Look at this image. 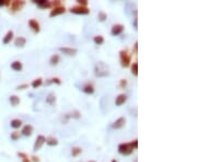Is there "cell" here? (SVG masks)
Returning a JSON list of instances; mask_svg holds the SVG:
<instances>
[{
	"instance_id": "6da1fadb",
	"label": "cell",
	"mask_w": 197,
	"mask_h": 162,
	"mask_svg": "<svg viewBox=\"0 0 197 162\" xmlns=\"http://www.w3.org/2000/svg\"><path fill=\"white\" fill-rule=\"evenodd\" d=\"M94 72L97 77H108L110 75V72H108V67L104 63H102V61H100V63H97L95 65Z\"/></svg>"
},
{
	"instance_id": "7a4b0ae2",
	"label": "cell",
	"mask_w": 197,
	"mask_h": 162,
	"mask_svg": "<svg viewBox=\"0 0 197 162\" xmlns=\"http://www.w3.org/2000/svg\"><path fill=\"white\" fill-rule=\"evenodd\" d=\"M119 59H121V65L124 68L129 67L131 64V56L130 54H128V50H123L119 52Z\"/></svg>"
},
{
	"instance_id": "3957f363",
	"label": "cell",
	"mask_w": 197,
	"mask_h": 162,
	"mask_svg": "<svg viewBox=\"0 0 197 162\" xmlns=\"http://www.w3.org/2000/svg\"><path fill=\"white\" fill-rule=\"evenodd\" d=\"M134 149H133V147L130 146V142L129 144H121L118 146V152L123 156H129V154L133 153Z\"/></svg>"
},
{
	"instance_id": "277c9868",
	"label": "cell",
	"mask_w": 197,
	"mask_h": 162,
	"mask_svg": "<svg viewBox=\"0 0 197 162\" xmlns=\"http://www.w3.org/2000/svg\"><path fill=\"white\" fill-rule=\"evenodd\" d=\"M70 12L71 13H75V14H89L90 10L88 7H81V6H75V7H71L70 8Z\"/></svg>"
},
{
	"instance_id": "5b68a950",
	"label": "cell",
	"mask_w": 197,
	"mask_h": 162,
	"mask_svg": "<svg viewBox=\"0 0 197 162\" xmlns=\"http://www.w3.org/2000/svg\"><path fill=\"white\" fill-rule=\"evenodd\" d=\"M25 5V1L23 0H13L10 1V10L12 12H16V11H20Z\"/></svg>"
},
{
	"instance_id": "8992f818",
	"label": "cell",
	"mask_w": 197,
	"mask_h": 162,
	"mask_svg": "<svg viewBox=\"0 0 197 162\" xmlns=\"http://www.w3.org/2000/svg\"><path fill=\"white\" fill-rule=\"evenodd\" d=\"M45 137L43 135H39L37 136L36 140H35V144H34V147H33V151H38L41 148L43 147V145L45 144Z\"/></svg>"
},
{
	"instance_id": "52a82bcc",
	"label": "cell",
	"mask_w": 197,
	"mask_h": 162,
	"mask_svg": "<svg viewBox=\"0 0 197 162\" xmlns=\"http://www.w3.org/2000/svg\"><path fill=\"white\" fill-rule=\"evenodd\" d=\"M124 25L123 24H115V25L112 26V30H111V34L113 36H117V35H121L124 32Z\"/></svg>"
},
{
	"instance_id": "ba28073f",
	"label": "cell",
	"mask_w": 197,
	"mask_h": 162,
	"mask_svg": "<svg viewBox=\"0 0 197 162\" xmlns=\"http://www.w3.org/2000/svg\"><path fill=\"white\" fill-rule=\"evenodd\" d=\"M59 50L67 56H75L78 53V50L72 48V47H59Z\"/></svg>"
},
{
	"instance_id": "9c48e42d",
	"label": "cell",
	"mask_w": 197,
	"mask_h": 162,
	"mask_svg": "<svg viewBox=\"0 0 197 162\" xmlns=\"http://www.w3.org/2000/svg\"><path fill=\"white\" fill-rule=\"evenodd\" d=\"M66 12V8L64 6H59V7H56V8H53V10H50L49 12V17H56V16H60L63 13Z\"/></svg>"
},
{
	"instance_id": "30bf717a",
	"label": "cell",
	"mask_w": 197,
	"mask_h": 162,
	"mask_svg": "<svg viewBox=\"0 0 197 162\" xmlns=\"http://www.w3.org/2000/svg\"><path fill=\"white\" fill-rule=\"evenodd\" d=\"M33 2L35 5H37V7L42 9H47V8H50L52 7V3L50 1H47V0H34Z\"/></svg>"
},
{
	"instance_id": "8fae6325",
	"label": "cell",
	"mask_w": 197,
	"mask_h": 162,
	"mask_svg": "<svg viewBox=\"0 0 197 162\" xmlns=\"http://www.w3.org/2000/svg\"><path fill=\"white\" fill-rule=\"evenodd\" d=\"M125 124H126V120L124 117H119L114 122L112 127H113L114 129H121V128H123L124 126H125Z\"/></svg>"
},
{
	"instance_id": "7c38bea8",
	"label": "cell",
	"mask_w": 197,
	"mask_h": 162,
	"mask_svg": "<svg viewBox=\"0 0 197 162\" xmlns=\"http://www.w3.org/2000/svg\"><path fill=\"white\" fill-rule=\"evenodd\" d=\"M29 26L31 28L33 31H34V33H39V31H41V26H39V23L36 21V20H34V19H31V20H29Z\"/></svg>"
},
{
	"instance_id": "4fadbf2b",
	"label": "cell",
	"mask_w": 197,
	"mask_h": 162,
	"mask_svg": "<svg viewBox=\"0 0 197 162\" xmlns=\"http://www.w3.org/2000/svg\"><path fill=\"white\" fill-rule=\"evenodd\" d=\"M127 101V95L125 93H122V94H118L117 97H116V100H115V104L116 106H121L123 105L124 103Z\"/></svg>"
},
{
	"instance_id": "5bb4252c",
	"label": "cell",
	"mask_w": 197,
	"mask_h": 162,
	"mask_svg": "<svg viewBox=\"0 0 197 162\" xmlns=\"http://www.w3.org/2000/svg\"><path fill=\"white\" fill-rule=\"evenodd\" d=\"M21 134L23 135V136H26V137L31 136L32 134H33V126L29 125V124H27V125H25L23 128H22Z\"/></svg>"
},
{
	"instance_id": "9a60e30c",
	"label": "cell",
	"mask_w": 197,
	"mask_h": 162,
	"mask_svg": "<svg viewBox=\"0 0 197 162\" xmlns=\"http://www.w3.org/2000/svg\"><path fill=\"white\" fill-rule=\"evenodd\" d=\"M14 45H16V47H24L26 45V39L23 36L16 37V41H14Z\"/></svg>"
},
{
	"instance_id": "2e32d148",
	"label": "cell",
	"mask_w": 197,
	"mask_h": 162,
	"mask_svg": "<svg viewBox=\"0 0 197 162\" xmlns=\"http://www.w3.org/2000/svg\"><path fill=\"white\" fill-rule=\"evenodd\" d=\"M82 91L87 94H93L94 93V87L92 86L91 83H87L82 87Z\"/></svg>"
},
{
	"instance_id": "e0dca14e",
	"label": "cell",
	"mask_w": 197,
	"mask_h": 162,
	"mask_svg": "<svg viewBox=\"0 0 197 162\" xmlns=\"http://www.w3.org/2000/svg\"><path fill=\"white\" fill-rule=\"evenodd\" d=\"M46 103L47 104H49V105H55L56 104V95L54 93H49L46 97Z\"/></svg>"
},
{
	"instance_id": "ac0fdd59",
	"label": "cell",
	"mask_w": 197,
	"mask_h": 162,
	"mask_svg": "<svg viewBox=\"0 0 197 162\" xmlns=\"http://www.w3.org/2000/svg\"><path fill=\"white\" fill-rule=\"evenodd\" d=\"M45 142L48 145V146L50 147H54V146H57L58 145V140L57 138H55V137H47V138L45 139Z\"/></svg>"
},
{
	"instance_id": "d6986e66",
	"label": "cell",
	"mask_w": 197,
	"mask_h": 162,
	"mask_svg": "<svg viewBox=\"0 0 197 162\" xmlns=\"http://www.w3.org/2000/svg\"><path fill=\"white\" fill-rule=\"evenodd\" d=\"M11 68L13 69L14 71H21L22 68H23V65H22L21 61H13L12 64H11Z\"/></svg>"
},
{
	"instance_id": "ffe728a7",
	"label": "cell",
	"mask_w": 197,
	"mask_h": 162,
	"mask_svg": "<svg viewBox=\"0 0 197 162\" xmlns=\"http://www.w3.org/2000/svg\"><path fill=\"white\" fill-rule=\"evenodd\" d=\"M12 39H13V31H8L7 32V34L5 35V37H3L2 43L3 44H9Z\"/></svg>"
},
{
	"instance_id": "44dd1931",
	"label": "cell",
	"mask_w": 197,
	"mask_h": 162,
	"mask_svg": "<svg viewBox=\"0 0 197 162\" xmlns=\"http://www.w3.org/2000/svg\"><path fill=\"white\" fill-rule=\"evenodd\" d=\"M9 101H10L11 105L12 106H18L19 104H20V98L18 97V95H11L10 98H9Z\"/></svg>"
},
{
	"instance_id": "7402d4cb",
	"label": "cell",
	"mask_w": 197,
	"mask_h": 162,
	"mask_svg": "<svg viewBox=\"0 0 197 162\" xmlns=\"http://www.w3.org/2000/svg\"><path fill=\"white\" fill-rule=\"evenodd\" d=\"M60 61V57H59V55H57V54H54V55L50 57L49 59V63L52 66H56L58 65V63Z\"/></svg>"
},
{
	"instance_id": "603a6c76",
	"label": "cell",
	"mask_w": 197,
	"mask_h": 162,
	"mask_svg": "<svg viewBox=\"0 0 197 162\" xmlns=\"http://www.w3.org/2000/svg\"><path fill=\"white\" fill-rule=\"evenodd\" d=\"M11 127L12 128H20L22 126V120H18V118H16V120H12L10 123Z\"/></svg>"
},
{
	"instance_id": "cb8c5ba5",
	"label": "cell",
	"mask_w": 197,
	"mask_h": 162,
	"mask_svg": "<svg viewBox=\"0 0 197 162\" xmlns=\"http://www.w3.org/2000/svg\"><path fill=\"white\" fill-rule=\"evenodd\" d=\"M82 153V149L80 147H74L72 149H71V156L72 157H78L79 154Z\"/></svg>"
},
{
	"instance_id": "d4e9b609",
	"label": "cell",
	"mask_w": 197,
	"mask_h": 162,
	"mask_svg": "<svg viewBox=\"0 0 197 162\" xmlns=\"http://www.w3.org/2000/svg\"><path fill=\"white\" fill-rule=\"evenodd\" d=\"M42 84H43V79L42 78H36L35 80H33V82H32V87H33L34 89L39 88Z\"/></svg>"
},
{
	"instance_id": "484cf974",
	"label": "cell",
	"mask_w": 197,
	"mask_h": 162,
	"mask_svg": "<svg viewBox=\"0 0 197 162\" xmlns=\"http://www.w3.org/2000/svg\"><path fill=\"white\" fill-rule=\"evenodd\" d=\"M93 42H94L95 45H102L103 43H104V37H103L102 35H97V36H94V39H93Z\"/></svg>"
},
{
	"instance_id": "4316f807",
	"label": "cell",
	"mask_w": 197,
	"mask_h": 162,
	"mask_svg": "<svg viewBox=\"0 0 197 162\" xmlns=\"http://www.w3.org/2000/svg\"><path fill=\"white\" fill-rule=\"evenodd\" d=\"M131 73L135 77L138 76V63L137 61H134V63L131 64Z\"/></svg>"
},
{
	"instance_id": "83f0119b",
	"label": "cell",
	"mask_w": 197,
	"mask_h": 162,
	"mask_svg": "<svg viewBox=\"0 0 197 162\" xmlns=\"http://www.w3.org/2000/svg\"><path fill=\"white\" fill-rule=\"evenodd\" d=\"M97 19H99V21L100 22H104L106 19H108V14L104 12V11H100V12L97 13Z\"/></svg>"
},
{
	"instance_id": "f1b7e54d",
	"label": "cell",
	"mask_w": 197,
	"mask_h": 162,
	"mask_svg": "<svg viewBox=\"0 0 197 162\" xmlns=\"http://www.w3.org/2000/svg\"><path fill=\"white\" fill-rule=\"evenodd\" d=\"M69 117H72V118H80L81 117V113L79 112V111H72L68 114Z\"/></svg>"
},
{
	"instance_id": "f546056e",
	"label": "cell",
	"mask_w": 197,
	"mask_h": 162,
	"mask_svg": "<svg viewBox=\"0 0 197 162\" xmlns=\"http://www.w3.org/2000/svg\"><path fill=\"white\" fill-rule=\"evenodd\" d=\"M50 83H57V84H61V80L57 77H54V78L49 79V81L47 82V84H50Z\"/></svg>"
},
{
	"instance_id": "4dcf8cb0",
	"label": "cell",
	"mask_w": 197,
	"mask_h": 162,
	"mask_svg": "<svg viewBox=\"0 0 197 162\" xmlns=\"http://www.w3.org/2000/svg\"><path fill=\"white\" fill-rule=\"evenodd\" d=\"M20 136H21V134L19 133V131H13V133H11V139L12 140H18V139H20Z\"/></svg>"
},
{
	"instance_id": "1f68e13d",
	"label": "cell",
	"mask_w": 197,
	"mask_h": 162,
	"mask_svg": "<svg viewBox=\"0 0 197 162\" xmlns=\"http://www.w3.org/2000/svg\"><path fill=\"white\" fill-rule=\"evenodd\" d=\"M127 87V80L126 79H121V81H119V88L121 89H125Z\"/></svg>"
},
{
	"instance_id": "d6a6232c",
	"label": "cell",
	"mask_w": 197,
	"mask_h": 162,
	"mask_svg": "<svg viewBox=\"0 0 197 162\" xmlns=\"http://www.w3.org/2000/svg\"><path fill=\"white\" fill-rule=\"evenodd\" d=\"M29 88V84L27 83H22V84H19L18 87H16V90H25Z\"/></svg>"
},
{
	"instance_id": "836d02e7",
	"label": "cell",
	"mask_w": 197,
	"mask_h": 162,
	"mask_svg": "<svg viewBox=\"0 0 197 162\" xmlns=\"http://www.w3.org/2000/svg\"><path fill=\"white\" fill-rule=\"evenodd\" d=\"M50 3H52V7H54V8H56V7H59V6H61V1H60V0H56V1H50Z\"/></svg>"
},
{
	"instance_id": "e575fe53",
	"label": "cell",
	"mask_w": 197,
	"mask_h": 162,
	"mask_svg": "<svg viewBox=\"0 0 197 162\" xmlns=\"http://www.w3.org/2000/svg\"><path fill=\"white\" fill-rule=\"evenodd\" d=\"M130 146L133 147V149L134 150H136L137 148H138V140H137V139H135V140H133L130 142Z\"/></svg>"
},
{
	"instance_id": "d590c367",
	"label": "cell",
	"mask_w": 197,
	"mask_h": 162,
	"mask_svg": "<svg viewBox=\"0 0 197 162\" xmlns=\"http://www.w3.org/2000/svg\"><path fill=\"white\" fill-rule=\"evenodd\" d=\"M77 2L79 3V6H81V7H87L88 6L87 0H77Z\"/></svg>"
},
{
	"instance_id": "8d00e7d4",
	"label": "cell",
	"mask_w": 197,
	"mask_h": 162,
	"mask_svg": "<svg viewBox=\"0 0 197 162\" xmlns=\"http://www.w3.org/2000/svg\"><path fill=\"white\" fill-rule=\"evenodd\" d=\"M3 6H10V1L9 0H0V7H3Z\"/></svg>"
},
{
	"instance_id": "74e56055",
	"label": "cell",
	"mask_w": 197,
	"mask_h": 162,
	"mask_svg": "<svg viewBox=\"0 0 197 162\" xmlns=\"http://www.w3.org/2000/svg\"><path fill=\"white\" fill-rule=\"evenodd\" d=\"M133 53H134L135 55H137V53H138V42H135L134 48H133Z\"/></svg>"
},
{
	"instance_id": "f35d334b",
	"label": "cell",
	"mask_w": 197,
	"mask_h": 162,
	"mask_svg": "<svg viewBox=\"0 0 197 162\" xmlns=\"http://www.w3.org/2000/svg\"><path fill=\"white\" fill-rule=\"evenodd\" d=\"M16 154H18V157L21 158V159H25V158H27V156H26L24 152H18Z\"/></svg>"
},
{
	"instance_id": "ab89813d",
	"label": "cell",
	"mask_w": 197,
	"mask_h": 162,
	"mask_svg": "<svg viewBox=\"0 0 197 162\" xmlns=\"http://www.w3.org/2000/svg\"><path fill=\"white\" fill-rule=\"evenodd\" d=\"M31 159L33 160V161H34V162H39V158H38V157H36V156H32Z\"/></svg>"
},
{
	"instance_id": "60d3db41",
	"label": "cell",
	"mask_w": 197,
	"mask_h": 162,
	"mask_svg": "<svg viewBox=\"0 0 197 162\" xmlns=\"http://www.w3.org/2000/svg\"><path fill=\"white\" fill-rule=\"evenodd\" d=\"M137 21H138V20H137V18H136V19H135V21H134V28L136 30L138 29V28H137Z\"/></svg>"
},
{
	"instance_id": "b9f144b4",
	"label": "cell",
	"mask_w": 197,
	"mask_h": 162,
	"mask_svg": "<svg viewBox=\"0 0 197 162\" xmlns=\"http://www.w3.org/2000/svg\"><path fill=\"white\" fill-rule=\"evenodd\" d=\"M22 162H31V160L29 159V157L25 158V159H22Z\"/></svg>"
},
{
	"instance_id": "7bdbcfd3",
	"label": "cell",
	"mask_w": 197,
	"mask_h": 162,
	"mask_svg": "<svg viewBox=\"0 0 197 162\" xmlns=\"http://www.w3.org/2000/svg\"><path fill=\"white\" fill-rule=\"evenodd\" d=\"M111 162H117V161H116L115 159H113V160H112V161H111Z\"/></svg>"
},
{
	"instance_id": "ee69618b",
	"label": "cell",
	"mask_w": 197,
	"mask_h": 162,
	"mask_svg": "<svg viewBox=\"0 0 197 162\" xmlns=\"http://www.w3.org/2000/svg\"><path fill=\"white\" fill-rule=\"evenodd\" d=\"M88 162H95V161H88Z\"/></svg>"
}]
</instances>
